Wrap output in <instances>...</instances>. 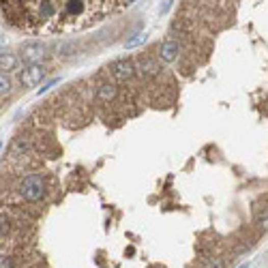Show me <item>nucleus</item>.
I'll use <instances>...</instances> for the list:
<instances>
[{"mask_svg":"<svg viewBox=\"0 0 268 268\" xmlns=\"http://www.w3.org/2000/svg\"><path fill=\"white\" fill-rule=\"evenodd\" d=\"M206 268H223V262L219 257H210V260H206Z\"/></svg>","mask_w":268,"mask_h":268,"instance_id":"obj_14","label":"nucleus"},{"mask_svg":"<svg viewBox=\"0 0 268 268\" xmlns=\"http://www.w3.org/2000/svg\"><path fill=\"white\" fill-rule=\"evenodd\" d=\"M9 90H11V79H9V75L5 71H0V95H3V92H9Z\"/></svg>","mask_w":268,"mask_h":268,"instance_id":"obj_12","label":"nucleus"},{"mask_svg":"<svg viewBox=\"0 0 268 268\" xmlns=\"http://www.w3.org/2000/svg\"><path fill=\"white\" fill-rule=\"evenodd\" d=\"M11 232V221H9L7 215H0V238H5Z\"/></svg>","mask_w":268,"mask_h":268,"instance_id":"obj_11","label":"nucleus"},{"mask_svg":"<svg viewBox=\"0 0 268 268\" xmlns=\"http://www.w3.org/2000/svg\"><path fill=\"white\" fill-rule=\"evenodd\" d=\"M170 7H172V0H163L161 7H159V13H161V15H166V13L170 11Z\"/></svg>","mask_w":268,"mask_h":268,"instance_id":"obj_15","label":"nucleus"},{"mask_svg":"<svg viewBox=\"0 0 268 268\" xmlns=\"http://www.w3.org/2000/svg\"><path fill=\"white\" fill-rule=\"evenodd\" d=\"M136 71H140V73L144 75V77H152V75H157L159 71H161V67H159V63L154 58H150V56H142L140 58V63L136 65Z\"/></svg>","mask_w":268,"mask_h":268,"instance_id":"obj_6","label":"nucleus"},{"mask_svg":"<svg viewBox=\"0 0 268 268\" xmlns=\"http://www.w3.org/2000/svg\"><path fill=\"white\" fill-rule=\"evenodd\" d=\"M148 41V35L146 33H138V35H133L131 39H127V43H125V47L127 49H133V47H140V45H144Z\"/></svg>","mask_w":268,"mask_h":268,"instance_id":"obj_9","label":"nucleus"},{"mask_svg":"<svg viewBox=\"0 0 268 268\" xmlns=\"http://www.w3.org/2000/svg\"><path fill=\"white\" fill-rule=\"evenodd\" d=\"M43 77H45V69L41 67L39 63H35V65H26V69L22 71V75H19V79H22V84H24L26 88L37 86Z\"/></svg>","mask_w":268,"mask_h":268,"instance_id":"obj_4","label":"nucleus"},{"mask_svg":"<svg viewBox=\"0 0 268 268\" xmlns=\"http://www.w3.org/2000/svg\"><path fill=\"white\" fill-rule=\"evenodd\" d=\"M0 268H11V260L5 255H0Z\"/></svg>","mask_w":268,"mask_h":268,"instance_id":"obj_16","label":"nucleus"},{"mask_svg":"<svg viewBox=\"0 0 268 268\" xmlns=\"http://www.w3.org/2000/svg\"><path fill=\"white\" fill-rule=\"evenodd\" d=\"M19 193H22V198L28 202H41L47 193L43 176H39V174H28V176H24L22 182H19Z\"/></svg>","mask_w":268,"mask_h":268,"instance_id":"obj_1","label":"nucleus"},{"mask_svg":"<svg viewBox=\"0 0 268 268\" xmlns=\"http://www.w3.org/2000/svg\"><path fill=\"white\" fill-rule=\"evenodd\" d=\"M118 95V86L116 84H110V82H105V84H101L99 90H97V99L101 103H110V101H114Z\"/></svg>","mask_w":268,"mask_h":268,"instance_id":"obj_7","label":"nucleus"},{"mask_svg":"<svg viewBox=\"0 0 268 268\" xmlns=\"http://www.w3.org/2000/svg\"><path fill=\"white\" fill-rule=\"evenodd\" d=\"M30 148V144H28V140H24V138H19L15 144H13V148H11V154L13 157H19V154H24L26 150Z\"/></svg>","mask_w":268,"mask_h":268,"instance_id":"obj_10","label":"nucleus"},{"mask_svg":"<svg viewBox=\"0 0 268 268\" xmlns=\"http://www.w3.org/2000/svg\"><path fill=\"white\" fill-rule=\"evenodd\" d=\"M19 58H22V63H26V65L41 63V60L45 58V45L39 43V41L26 43V45L22 47V54H19Z\"/></svg>","mask_w":268,"mask_h":268,"instance_id":"obj_3","label":"nucleus"},{"mask_svg":"<svg viewBox=\"0 0 268 268\" xmlns=\"http://www.w3.org/2000/svg\"><path fill=\"white\" fill-rule=\"evenodd\" d=\"M17 67V56L15 54H11V51H3L0 54V71H13Z\"/></svg>","mask_w":268,"mask_h":268,"instance_id":"obj_8","label":"nucleus"},{"mask_svg":"<svg viewBox=\"0 0 268 268\" xmlns=\"http://www.w3.org/2000/svg\"><path fill=\"white\" fill-rule=\"evenodd\" d=\"M255 223H257V225H266V206H264V208H262V206L257 208V212H255Z\"/></svg>","mask_w":268,"mask_h":268,"instance_id":"obj_13","label":"nucleus"},{"mask_svg":"<svg viewBox=\"0 0 268 268\" xmlns=\"http://www.w3.org/2000/svg\"><path fill=\"white\" fill-rule=\"evenodd\" d=\"M136 3V0H122V5H133Z\"/></svg>","mask_w":268,"mask_h":268,"instance_id":"obj_17","label":"nucleus"},{"mask_svg":"<svg viewBox=\"0 0 268 268\" xmlns=\"http://www.w3.org/2000/svg\"><path fill=\"white\" fill-rule=\"evenodd\" d=\"M110 71L116 79L127 82V79H131L133 75H136V63L129 60V58H120V60H114V63L110 65Z\"/></svg>","mask_w":268,"mask_h":268,"instance_id":"obj_2","label":"nucleus"},{"mask_svg":"<svg viewBox=\"0 0 268 268\" xmlns=\"http://www.w3.org/2000/svg\"><path fill=\"white\" fill-rule=\"evenodd\" d=\"M180 54V43L178 41H163L161 47H159V58L163 60V63H174V60L178 58Z\"/></svg>","mask_w":268,"mask_h":268,"instance_id":"obj_5","label":"nucleus"}]
</instances>
